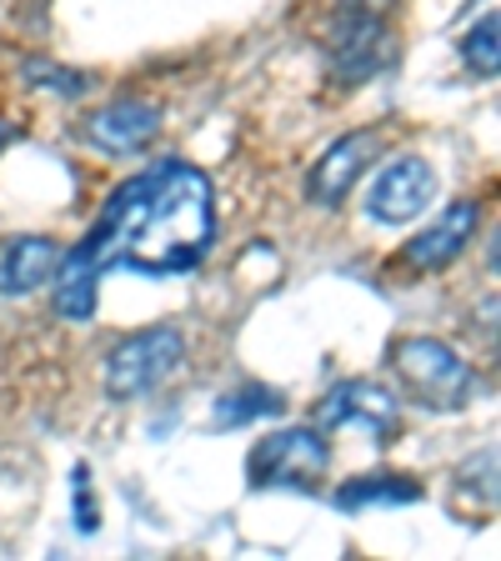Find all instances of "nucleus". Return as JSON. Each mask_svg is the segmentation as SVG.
Masks as SVG:
<instances>
[{"label":"nucleus","instance_id":"5","mask_svg":"<svg viewBox=\"0 0 501 561\" xmlns=\"http://www.w3.org/2000/svg\"><path fill=\"white\" fill-rule=\"evenodd\" d=\"M391 5H397V0H341L337 21H331V41H327L331 66H337L341 81H366V76L391 56V50H386Z\"/></svg>","mask_w":501,"mask_h":561},{"label":"nucleus","instance_id":"15","mask_svg":"<svg viewBox=\"0 0 501 561\" xmlns=\"http://www.w3.org/2000/svg\"><path fill=\"white\" fill-rule=\"evenodd\" d=\"M462 60H467L471 76H481V81H491L501 70V46H497V15H487L481 25H471L467 41H462Z\"/></svg>","mask_w":501,"mask_h":561},{"label":"nucleus","instance_id":"9","mask_svg":"<svg viewBox=\"0 0 501 561\" xmlns=\"http://www.w3.org/2000/svg\"><path fill=\"white\" fill-rule=\"evenodd\" d=\"M376 156H382V136L376 130H346V136H337L321 151V161L311 165V175H306V201L311 206H341Z\"/></svg>","mask_w":501,"mask_h":561},{"label":"nucleus","instance_id":"7","mask_svg":"<svg viewBox=\"0 0 501 561\" xmlns=\"http://www.w3.org/2000/svg\"><path fill=\"white\" fill-rule=\"evenodd\" d=\"M436 201V171L421 156H397L366 191V216L382 226H407Z\"/></svg>","mask_w":501,"mask_h":561},{"label":"nucleus","instance_id":"17","mask_svg":"<svg viewBox=\"0 0 501 561\" xmlns=\"http://www.w3.org/2000/svg\"><path fill=\"white\" fill-rule=\"evenodd\" d=\"M76 526L95 531V496H91V471L76 467Z\"/></svg>","mask_w":501,"mask_h":561},{"label":"nucleus","instance_id":"12","mask_svg":"<svg viewBox=\"0 0 501 561\" xmlns=\"http://www.w3.org/2000/svg\"><path fill=\"white\" fill-rule=\"evenodd\" d=\"M95 286H101V266L86 256L81 245L66 251L50 276V291H56V316L60 321H91L95 316Z\"/></svg>","mask_w":501,"mask_h":561},{"label":"nucleus","instance_id":"10","mask_svg":"<svg viewBox=\"0 0 501 561\" xmlns=\"http://www.w3.org/2000/svg\"><path fill=\"white\" fill-rule=\"evenodd\" d=\"M156 130H161V105L111 101V105H101L95 116H86L81 136L105 156H130V151H146L156 140Z\"/></svg>","mask_w":501,"mask_h":561},{"label":"nucleus","instance_id":"16","mask_svg":"<svg viewBox=\"0 0 501 561\" xmlns=\"http://www.w3.org/2000/svg\"><path fill=\"white\" fill-rule=\"evenodd\" d=\"M21 76L31 85H46V91H56V95H86L91 91V81H86L81 70H66V66H56V60H21Z\"/></svg>","mask_w":501,"mask_h":561},{"label":"nucleus","instance_id":"6","mask_svg":"<svg viewBox=\"0 0 501 561\" xmlns=\"http://www.w3.org/2000/svg\"><path fill=\"white\" fill-rule=\"evenodd\" d=\"M316 421L321 426H356L366 432L372 442H391L401 432V401L376 381H362V376H351V381H337L321 397L316 407Z\"/></svg>","mask_w":501,"mask_h":561},{"label":"nucleus","instance_id":"3","mask_svg":"<svg viewBox=\"0 0 501 561\" xmlns=\"http://www.w3.org/2000/svg\"><path fill=\"white\" fill-rule=\"evenodd\" d=\"M186 362V336L175 327H146L121 336L105 351V397L111 401H136L156 386H166Z\"/></svg>","mask_w":501,"mask_h":561},{"label":"nucleus","instance_id":"14","mask_svg":"<svg viewBox=\"0 0 501 561\" xmlns=\"http://www.w3.org/2000/svg\"><path fill=\"white\" fill-rule=\"evenodd\" d=\"M281 407H286V397H281V391L246 381V386H231V391L216 401V426H221V432H231V426H246V421H257V416H276Z\"/></svg>","mask_w":501,"mask_h":561},{"label":"nucleus","instance_id":"18","mask_svg":"<svg viewBox=\"0 0 501 561\" xmlns=\"http://www.w3.org/2000/svg\"><path fill=\"white\" fill-rule=\"evenodd\" d=\"M5 140H11V126H5V121H0V146H5Z\"/></svg>","mask_w":501,"mask_h":561},{"label":"nucleus","instance_id":"1","mask_svg":"<svg viewBox=\"0 0 501 561\" xmlns=\"http://www.w3.org/2000/svg\"><path fill=\"white\" fill-rule=\"evenodd\" d=\"M216 241L210 181L186 161H161L105 196L81 251L101 271L126 266L140 276H181L206 261Z\"/></svg>","mask_w":501,"mask_h":561},{"label":"nucleus","instance_id":"11","mask_svg":"<svg viewBox=\"0 0 501 561\" xmlns=\"http://www.w3.org/2000/svg\"><path fill=\"white\" fill-rule=\"evenodd\" d=\"M60 241L56 236H15L0 251V296H31L41 291L60 266Z\"/></svg>","mask_w":501,"mask_h":561},{"label":"nucleus","instance_id":"4","mask_svg":"<svg viewBox=\"0 0 501 561\" xmlns=\"http://www.w3.org/2000/svg\"><path fill=\"white\" fill-rule=\"evenodd\" d=\"M331 467L327 436L311 426H281L261 436L246 456V477L257 491H316Z\"/></svg>","mask_w":501,"mask_h":561},{"label":"nucleus","instance_id":"13","mask_svg":"<svg viewBox=\"0 0 501 561\" xmlns=\"http://www.w3.org/2000/svg\"><path fill=\"white\" fill-rule=\"evenodd\" d=\"M401 502H421V481L401 477V471H372L356 477L337 491L341 512H366V506H401Z\"/></svg>","mask_w":501,"mask_h":561},{"label":"nucleus","instance_id":"8","mask_svg":"<svg viewBox=\"0 0 501 561\" xmlns=\"http://www.w3.org/2000/svg\"><path fill=\"white\" fill-rule=\"evenodd\" d=\"M481 226V206L477 201H452V206L436 216L432 226L421 236H411L407 245H401L397 256V271H411V276H432V271L452 266L462 251H467V241L477 236Z\"/></svg>","mask_w":501,"mask_h":561},{"label":"nucleus","instance_id":"2","mask_svg":"<svg viewBox=\"0 0 501 561\" xmlns=\"http://www.w3.org/2000/svg\"><path fill=\"white\" fill-rule=\"evenodd\" d=\"M391 371L401 391L426 411H467L481 397V376L436 336H407L391 346Z\"/></svg>","mask_w":501,"mask_h":561}]
</instances>
